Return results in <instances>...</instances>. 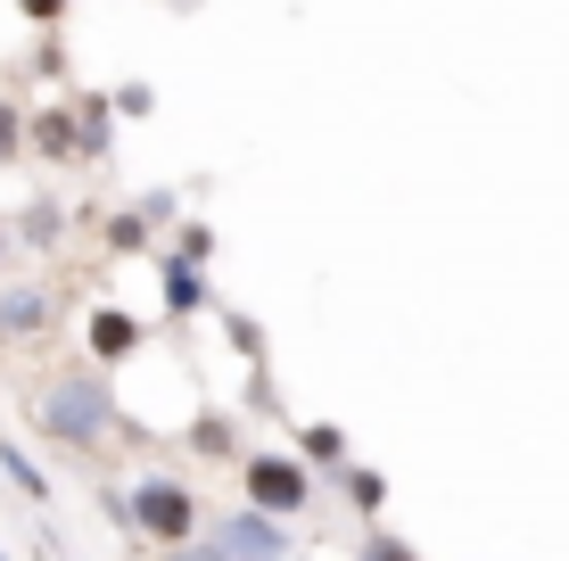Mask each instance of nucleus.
Masks as SVG:
<instances>
[{"instance_id": "1", "label": "nucleus", "mask_w": 569, "mask_h": 561, "mask_svg": "<svg viewBox=\"0 0 569 561\" xmlns=\"http://www.w3.org/2000/svg\"><path fill=\"white\" fill-rule=\"evenodd\" d=\"M42 421H50V438H67V447H91V438L108 430V389L91 372H67L42 397Z\"/></svg>"}, {"instance_id": "2", "label": "nucleus", "mask_w": 569, "mask_h": 561, "mask_svg": "<svg viewBox=\"0 0 569 561\" xmlns=\"http://www.w3.org/2000/svg\"><path fill=\"white\" fill-rule=\"evenodd\" d=\"M132 520H141L149 537H190V495L182 488H166V479H149V488H132Z\"/></svg>"}, {"instance_id": "3", "label": "nucleus", "mask_w": 569, "mask_h": 561, "mask_svg": "<svg viewBox=\"0 0 569 561\" xmlns=\"http://www.w3.org/2000/svg\"><path fill=\"white\" fill-rule=\"evenodd\" d=\"M248 495H257V512H298L306 504V471H298V462L257 454V462H248Z\"/></svg>"}, {"instance_id": "4", "label": "nucleus", "mask_w": 569, "mask_h": 561, "mask_svg": "<svg viewBox=\"0 0 569 561\" xmlns=\"http://www.w3.org/2000/svg\"><path fill=\"white\" fill-rule=\"evenodd\" d=\"M214 545H223V561H281V553H289V545H281V529H272L264 512L223 520V529H214Z\"/></svg>"}, {"instance_id": "5", "label": "nucleus", "mask_w": 569, "mask_h": 561, "mask_svg": "<svg viewBox=\"0 0 569 561\" xmlns=\"http://www.w3.org/2000/svg\"><path fill=\"white\" fill-rule=\"evenodd\" d=\"M9 331H42V298H33V289H9V298H0V339Z\"/></svg>"}, {"instance_id": "6", "label": "nucleus", "mask_w": 569, "mask_h": 561, "mask_svg": "<svg viewBox=\"0 0 569 561\" xmlns=\"http://www.w3.org/2000/svg\"><path fill=\"white\" fill-rule=\"evenodd\" d=\"M132 339H141V331H132V314H100V322H91V347H100V355H124Z\"/></svg>"}, {"instance_id": "7", "label": "nucleus", "mask_w": 569, "mask_h": 561, "mask_svg": "<svg viewBox=\"0 0 569 561\" xmlns=\"http://www.w3.org/2000/svg\"><path fill=\"white\" fill-rule=\"evenodd\" d=\"M0 479H17V488H26L33 504H42V495H50V488H42V471H33V462L17 454V447H0Z\"/></svg>"}, {"instance_id": "8", "label": "nucleus", "mask_w": 569, "mask_h": 561, "mask_svg": "<svg viewBox=\"0 0 569 561\" xmlns=\"http://www.w3.org/2000/svg\"><path fill=\"white\" fill-rule=\"evenodd\" d=\"M166 289H173V305H199V273H182V264L166 273Z\"/></svg>"}, {"instance_id": "9", "label": "nucleus", "mask_w": 569, "mask_h": 561, "mask_svg": "<svg viewBox=\"0 0 569 561\" xmlns=\"http://www.w3.org/2000/svg\"><path fill=\"white\" fill-rule=\"evenodd\" d=\"M9 149H17V116L0 108V158H9Z\"/></svg>"}, {"instance_id": "10", "label": "nucleus", "mask_w": 569, "mask_h": 561, "mask_svg": "<svg viewBox=\"0 0 569 561\" xmlns=\"http://www.w3.org/2000/svg\"><path fill=\"white\" fill-rule=\"evenodd\" d=\"M17 9H26V17H58L67 0H17Z\"/></svg>"}, {"instance_id": "11", "label": "nucleus", "mask_w": 569, "mask_h": 561, "mask_svg": "<svg viewBox=\"0 0 569 561\" xmlns=\"http://www.w3.org/2000/svg\"><path fill=\"white\" fill-rule=\"evenodd\" d=\"M371 561H413V553H405V545H388V537H380V545H371Z\"/></svg>"}, {"instance_id": "12", "label": "nucleus", "mask_w": 569, "mask_h": 561, "mask_svg": "<svg viewBox=\"0 0 569 561\" xmlns=\"http://www.w3.org/2000/svg\"><path fill=\"white\" fill-rule=\"evenodd\" d=\"M182 561H223V545H214V537H207V553H182Z\"/></svg>"}, {"instance_id": "13", "label": "nucleus", "mask_w": 569, "mask_h": 561, "mask_svg": "<svg viewBox=\"0 0 569 561\" xmlns=\"http://www.w3.org/2000/svg\"><path fill=\"white\" fill-rule=\"evenodd\" d=\"M0 561H9V553H0Z\"/></svg>"}]
</instances>
